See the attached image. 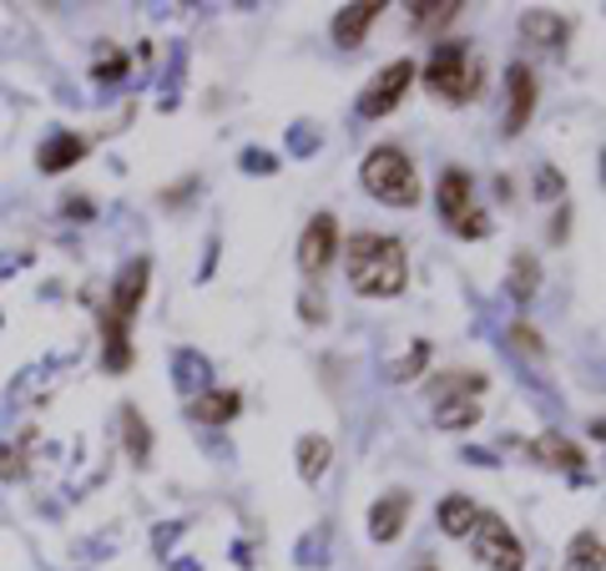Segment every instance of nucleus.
Here are the masks:
<instances>
[{"label":"nucleus","instance_id":"obj_1","mask_svg":"<svg viewBox=\"0 0 606 571\" xmlns=\"http://www.w3.org/2000/svg\"><path fill=\"white\" fill-rule=\"evenodd\" d=\"M344 268H349V284L354 294L364 298H394L404 288V243L400 239H384V233H354L344 243Z\"/></svg>","mask_w":606,"mask_h":571},{"label":"nucleus","instance_id":"obj_2","mask_svg":"<svg viewBox=\"0 0 606 571\" xmlns=\"http://www.w3.org/2000/svg\"><path fill=\"white\" fill-rule=\"evenodd\" d=\"M364 178V192L380 198L384 208H415L419 203V178H415V162L400 152V147H374L359 167Z\"/></svg>","mask_w":606,"mask_h":571},{"label":"nucleus","instance_id":"obj_3","mask_svg":"<svg viewBox=\"0 0 606 571\" xmlns=\"http://www.w3.org/2000/svg\"><path fill=\"white\" fill-rule=\"evenodd\" d=\"M425 82H429V92L440 96V102H450V107L470 102L480 86V66H476V56H470V46H460V41L435 46V56H429V66H425Z\"/></svg>","mask_w":606,"mask_h":571},{"label":"nucleus","instance_id":"obj_4","mask_svg":"<svg viewBox=\"0 0 606 571\" xmlns=\"http://www.w3.org/2000/svg\"><path fill=\"white\" fill-rule=\"evenodd\" d=\"M470 551L486 571H521L525 567V547L521 536L506 526V516L496 511H480V521L470 526Z\"/></svg>","mask_w":606,"mask_h":571},{"label":"nucleus","instance_id":"obj_5","mask_svg":"<svg viewBox=\"0 0 606 571\" xmlns=\"http://www.w3.org/2000/svg\"><path fill=\"white\" fill-rule=\"evenodd\" d=\"M410 82H415V66H410V61H390V66L359 92V117H384V112H394L404 102V92H410Z\"/></svg>","mask_w":606,"mask_h":571},{"label":"nucleus","instance_id":"obj_6","mask_svg":"<svg viewBox=\"0 0 606 571\" xmlns=\"http://www.w3.org/2000/svg\"><path fill=\"white\" fill-rule=\"evenodd\" d=\"M339 253V223L333 213H313V223L304 228V239H298V268L304 274H323Z\"/></svg>","mask_w":606,"mask_h":571},{"label":"nucleus","instance_id":"obj_7","mask_svg":"<svg viewBox=\"0 0 606 571\" xmlns=\"http://www.w3.org/2000/svg\"><path fill=\"white\" fill-rule=\"evenodd\" d=\"M147 284H152V258H131L127 268L117 274V284H111V309H107V319L131 324V314L142 309V298H147Z\"/></svg>","mask_w":606,"mask_h":571},{"label":"nucleus","instance_id":"obj_8","mask_svg":"<svg viewBox=\"0 0 606 571\" xmlns=\"http://www.w3.org/2000/svg\"><path fill=\"white\" fill-rule=\"evenodd\" d=\"M506 86H511V107H506V117H500V131H506V137H521L525 121H531V112H535L531 66H511V72H506Z\"/></svg>","mask_w":606,"mask_h":571},{"label":"nucleus","instance_id":"obj_9","mask_svg":"<svg viewBox=\"0 0 606 571\" xmlns=\"http://www.w3.org/2000/svg\"><path fill=\"white\" fill-rule=\"evenodd\" d=\"M404 521H410V496L404 490H390V496H380L369 506V536L384 541V547L404 536Z\"/></svg>","mask_w":606,"mask_h":571},{"label":"nucleus","instance_id":"obj_10","mask_svg":"<svg viewBox=\"0 0 606 571\" xmlns=\"http://www.w3.org/2000/svg\"><path fill=\"white\" fill-rule=\"evenodd\" d=\"M86 157V142L76 137V131H56V137H46L36 152V167L46 172V178H56V172H66V167H76Z\"/></svg>","mask_w":606,"mask_h":571},{"label":"nucleus","instance_id":"obj_11","mask_svg":"<svg viewBox=\"0 0 606 571\" xmlns=\"http://www.w3.org/2000/svg\"><path fill=\"white\" fill-rule=\"evenodd\" d=\"M380 11H384L380 0H354V6H344V11L333 15V41H339V46H359Z\"/></svg>","mask_w":606,"mask_h":571},{"label":"nucleus","instance_id":"obj_12","mask_svg":"<svg viewBox=\"0 0 606 571\" xmlns=\"http://www.w3.org/2000/svg\"><path fill=\"white\" fill-rule=\"evenodd\" d=\"M243 410V394L238 390H208L192 400V420L198 425H227V420Z\"/></svg>","mask_w":606,"mask_h":571},{"label":"nucleus","instance_id":"obj_13","mask_svg":"<svg viewBox=\"0 0 606 571\" xmlns=\"http://www.w3.org/2000/svg\"><path fill=\"white\" fill-rule=\"evenodd\" d=\"M506 294L515 298V304H531L535 294H541V263H535V253H515L511 258V274H506Z\"/></svg>","mask_w":606,"mask_h":571},{"label":"nucleus","instance_id":"obj_14","mask_svg":"<svg viewBox=\"0 0 606 571\" xmlns=\"http://www.w3.org/2000/svg\"><path fill=\"white\" fill-rule=\"evenodd\" d=\"M521 36L531 41V46H566V21L561 15H551V11H525L521 15Z\"/></svg>","mask_w":606,"mask_h":571},{"label":"nucleus","instance_id":"obj_15","mask_svg":"<svg viewBox=\"0 0 606 571\" xmlns=\"http://www.w3.org/2000/svg\"><path fill=\"white\" fill-rule=\"evenodd\" d=\"M535 455H541V461H551V465H561V470H566V476H576L582 480L586 476V455L576 451V445L566 441V435H541V441L531 445Z\"/></svg>","mask_w":606,"mask_h":571},{"label":"nucleus","instance_id":"obj_16","mask_svg":"<svg viewBox=\"0 0 606 571\" xmlns=\"http://www.w3.org/2000/svg\"><path fill=\"white\" fill-rule=\"evenodd\" d=\"M435 203H440L445 223H455V218L470 208V172H460V167H450L440 178V192H435Z\"/></svg>","mask_w":606,"mask_h":571},{"label":"nucleus","instance_id":"obj_17","mask_svg":"<svg viewBox=\"0 0 606 571\" xmlns=\"http://www.w3.org/2000/svg\"><path fill=\"white\" fill-rule=\"evenodd\" d=\"M102 364L111 369V374H127V364H131V345H127V324H117V319H102Z\"/></svg>","mask_w":606,"mask_h":571},{"label":"nucleus","instance_id":"obj_18","mask_svg":"<svg viewBox=\"0 0 606 571\" xmlns=\"http://www.w3.org/2000/svg\"><path fill=\"white\" fill-rule=\"evenodd\" d=\"M486 390V374H460V369H450V374H440V380H429V394L435 400H476V394Z\"/></svg>","mask_w":606,"mask_h":571},{"label":"nucleus","instance_id":"obj_19","mask_svg":"<svg viewBox=\"0 0 606 571\" xmlns=\"http://www.w3.org/2000/svg\"><path fill=\"white\" fill-rule=\"evenodd\" d=\"M480 521V506L470 496H445L440 500V526L445 536H470V526Z\"/></svg>","mask_w":606,"mask_h":571},{"label":"nucleus","instance_id":"obj_20","mask_svg":"<svg viewBox=\"0 0 606 571\" xmlns=\"http://www.w3.org/2000/svg\"><path fill=\"white\" fill-rule=\"evenodd\" d=\"M121 435H127V455L137 465H147V455H152V430L142 425V415H137V405H121Z\"/></svg>","mask_w":606,"mask_h":571},{"label":"nucleus","instance_id":"obj_21","mask_svg":"<svg viewBox=\"0 0 606 571\" xmlns=\"http://www.w3.org/2000/svg\"><path fill=\"white\" fill-rule=\"evenodd\" d=\"M606 567V541L602 536H576L566 547V571H602Z\"/></svg>","mask_w":606,"mask_h":571},{"label":"nucleus","instance_id":"obj_22","mask_svg":"<svg viewBox=\"0 0 606 571\" xmlns=\"http://www.w3.org/2000/svg\"><path fill=\"white\" fill-rule=\"evenodd\" d=\"M329 455H333V445L323 441V435H304V441H298V470H304V480H319Z\"/></svg>","mask_w":606,"mask_h":571},{"label":"nucleus","instance_id":"obj_23","mask_svg":"<svg viewBox=\"0 0 606 571\" xmlns=\"http://www.w3.org/2000/svg\"><path fill=\"white\" fill-rule=\"evenodd\" d=\"M480 420V405L476 400H445L440 415H435V425L440 430H470Z\"/></svg>","mask_w":606,"mask_h":571},{"label":"nucleus","instance_id":"obj_24","mask_svg":"<svg viewBox=\"0 0 606 571\" xmlns=\"http://www.w3.org/2000/svg\"><path fill=\"white\" fill-rule=\"evenodd\" d=\"M460 11H465L460 0H429V6H415V25H429V31H435V25H450Z\"/></svg>","mask_w":606,"mask_h":571},{"label":"nucleus","instance_id":"obj_25","mask_svg":"<svg viewBox=\"0 0 606 571\" xmlns=\"http://www.w3.org/2000/svg\"><path fill=\"white\" fill-rule=\"evenodd\" d=\"M450 228H455V233H465V239H486V233H490V223H486V218L476 213V208H465V213L455 218Z\"/></svg>","mask_w":606,"mask_h":571},{"label":"nucleus","instance_id":"obj_26","mask_svg":"<svg viewBox=\"0 0 606 571\" xmlns=\"http://www.w3.org/2000/svg\"><path fill=\"white\" fill-rule=\"evenodd\" d=\"M425 359H429V345H425V339H419V345L410 349V359H404V364L394 369V380H415V369L425 364Z\"/></svg>","mask_w":606,"mask_h":571},{"label":"nucleus","instance_id":"obj_27","mask_svg":"<svg viewBox=\"0 0 606 571\" xmlns=\"http://www.w3.org/2000/svg\"><path fill=\"white\" fill-rule=\"evenodd\" d=\"M92 72H96V82H117V76L127 72V56H107V61H96Z\"/></svg>","mask_w":606,"mask_h":571},{"label":"nucleus","instance_id":"obj_28","mask_svg":"<svg viewBox=\"0 0 606 571\" xmlns=\"http://www.w3.org/2000/svg\"><path fill=\"white\" fill-rule=\"evenodd\" d=\"M511 345L525 349V355H535V349H541V345H535V329H531V324H515V329H511Z\"/></svg>","mask_w":606,"mask_h":571},{"label":"nucleus","instance_id":"obj_29","mask_svg":"<svg viewBox=\"0 0 606 571\" xmlns=\"http://www.w3.org/2000/svg\"><path fill=\"white\" fill-rule=\"evenodd\" d=\"M21 470H25V461H15V451H11V445H0V476H6V480H15V476H21Z\"/></svg>","mask_w":606,"mask_h":571},{"label":"nucleus","instance_id":"obj_30","mask_svg":"<svg viewBox=\"0 0 606 571\" xmlns=\"http://www.w3.org/2000/svg\"><path fill=\"white\" fill-rule=\"evenodd\" d=\"M66 213H72L76 223H86V218H92V203H86V198H72V203H66Z\"/></svg>","mask_w":606,"mask_h":571},{"label":"nucleus","instance_id":"obj_31","mask_svg":"<svg viewBox=\"0 0 606 571\" xmlns=\"http://www.w3.org/2000/svg\"><path fill=\"white\" fill-rule=\"evenodd\" d=\"M535 188H541V198H546V192H561V178H556V172H541V182H535Z\"/></svg>","mask_w":606,"mask_h":571},{"label":"nucleus","instance_id":"obj_32","mask_svg":"<svg viewBox=\"0 0 606 571\" xmlns=\"http://www.w3.org/2000/svg\"><path fill=\"white\" fill-rule=\"evenodd\" d=\"M592 435H596V441H606V420H596V425H592Z\"/></svg>","mask_w":606,"mask_h":571},{"label":"nucleus","instance_id":"obj_33","mask_svg":"<svg viewBox=\"0 0 606 571\" xmlns=\"http://www.w3.org/2000/svg\"><path fill=\"white\" fill-rule=\"evenodd\" d=\"M415 571H435V567H429V561H425V567H415Z\"/></svg>","mask_w":606,"mask_h":571},{"label":"nucleus","instance_id":"obj_34","mask_svg":"<svg viewBox=\"0 0 606 571\" xmlns=\"http://www.w3.org/2000/svg\"><path fill=\"white\" fill-rule=\"evenodd\" d=\"M602 178H606V152H602Z\"/></svg>","mask_w":606,"mask_h":571}]
</instances>
